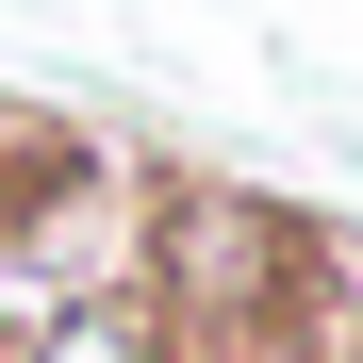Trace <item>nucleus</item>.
<instances>
[{"instance_id": "1", "label": "nucleus", "mask_w": 363, "mask_h": 363, "mask_svg": "<svg viewBox=\"0 0 363 363\" xmlns=\"http://www.w3.org/2000/svg\"><path fill=\"white\" fill-rule=\"evenodd\" d=\"M133 199H149V182L116 165L99 133L0 99V330H33V314H67V297H116V281H133Z\"/></svg>"}, {"instance_id": "2", "label": "nucleus", "mask_w": 363, "mask_h": 363, "mask_svg": "<svg viewBox=\"0 0 363 363\" xmlns=\"http://www.w3.org/2000/svg\"><path fill=\"white\" fill-rule=\"evenodd\" d=\"M297 248H314V215L248 199V182H149L133 199V297L182 347H248L264 363L281 297H297Z\"/></svg>"}, {"instance_id": "3", "label": "nucleus", "mask_w": 363, "mask_h": 363, "mask_svg": "<svg viewBox=\"0 0 363 363\" xmlns=\"http://www.w3.org/2000/svg\"><path fill=\"white\" fill-rule=\"evenodd\" d=\"M0 363H182V330L149 314L133 281H116V297H67V314H33V330H0Z\"/></svg>"}]
</instances>
